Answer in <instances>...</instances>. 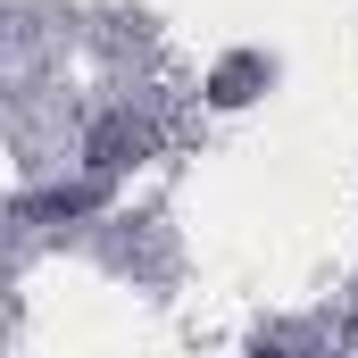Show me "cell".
I'll use <instances>...</instances> for the list:
<instances>
[]
</instances>
